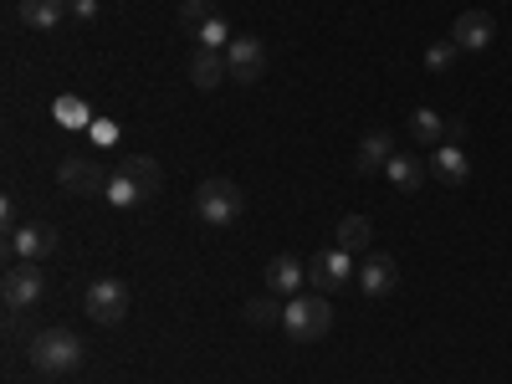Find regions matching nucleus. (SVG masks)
<instances>
[{"instance_id": "1", "label": "nucleus", "mask_w": 512, "mask_h": 384, "mask_svg": "<svg viewBox=\"0 0 512 384\" xmlns=\"http://www.w3.org/2000/svg\"><path fill=\"white\" fill-rule=\"evenodd\" d=\"M328 328H333V308H328L323 292H297V297H287L282 333L292 338V344H318Z\"/></svg>"}, {"instance_id": "2", "label": "nucleus", "mask_w": 512, "mask_h": 384, "mask_svg": "<svg viewBox=\"0 0 512 384\" xmlns=\"http://www.w3.org/2000/svg\"><path fill=\"white\" fill-rule=\"evenodd\" d=\"M82 364V338L72 328H41L31 338V369L41 374H72Z\"/></svg>"}, {"instance_id": "3", "label": "nucleus", "mask_w": 512, "mask_h": 384, "mask_svg": "<svg viewBox=\"0 0 512 384\" xmlns=\"http://www.w3.org/2000/svg\"><path fill=\"white\" fill-rule=\"evenodd\" d=\"M241 190H236V180H205L200 190H195V216L205 221V226H231L236 216H241Z\"/></svg>"}, {"instance_id": "4", "label": "nucleus", "mask_w": 512, "mask_h": 384, "mask_svg": "<svg viewBox=\"0 0 512 384\" xmlns=\"http://www.w3.org/2000/svg\"><path fill=\"white\" fill-rule=\"evenodd\" d=\"M82 308H88L93 323H123L128 318V287L118 277H98L88 287V297H82Z\"/></svg>"}, {"instance_id": "5", "label": "nucleus", "mask_w": 512, "mask_h": 384, "mask_svg": "<svg viewBox=\"0 0 512 384\" xmlns=\"http://www.w3.org/2000/svg\"><path fill=\"white\" fill-rule=\"evenodd\" d=\"M0 292H6V313H26V308L41 303V292H47V277L36 272V262H21V267L6 272Z\"/></svg>"}, {"instance_id": "6", "label": "nucleus", "mask_w": 512, "mask_h": 384, "mask_svg": "<svg viewBox=\"0 0 512 384\" xmlns=\"http://www.w3.org/2000/svg\"><path fill=\"white\" fill-rule=\"evenodd\" d=\"M226 62H231V77L236 82H256L267 72V41L262 36H236L226 47Z\"/></svg>"}, {"instance_id": "7", "label": "nucleus", "mask_w": 512, "mask_h": 384, "mask_svg": "<svg viewBox=\"0 0 512 384\" xmlns=\"http://www.w3.org/2000/svg\"><path fill=\"white\" fill-rule=\"evenodd\" d=\"M349 277H354V256L338 251V246H333V251H318L313 262H308V282H313L318 292H338Z\"/></svg>"}, {"instance_id": "8", "label": "nucleus", "mask_w": 512, "mask_h": 384, "mask_svg": "<svg viewBox=\"0 0 512 384\" xmlns=\"http://www.w3.org/2000/svg\"><path fill=\"white\" fill-rule=\"evenodd\" d=\"M492 36H497V21H492L487 11H461V16L451 21V41H456L461 52H487Z\"/></svg>"}, {"instance_id": "9", "label": "nucleus", "mask_w": 512, "mask_h": 384, "mask_svg": "<svg viewBox=\"0 0 512 384\" xmlns=\"http://www.w3.org/2000/svg\"><path fill=\"white\" fill-rule=\"evenodd\" d=\"M6 251L11 256H21V262H41V256H52L57 251V231L52 226H16L11 236H6Z\"/></svg>"}, {"instance_id": "10", "label": "nucleus", "mask_w": 512, "mask_h": 384, "mask_svg": "<svg viewBox=\"0 0 512 384\" xmlns=\"http://www.w3.org/2000/svg\"><path fill=\"white\" fill-rule=\"evenodd\" d=\"M425 164H431V175H436L441 185H451V190H461L466 180H472V159H466L461 144H436Z\"/></svg>"}, {"instance_id": "11", "label": "nucleus", "mask_w": 512, "mask_h": 384, "mask_svg": "<svg viewBox=\"0 0 512 384\" xmlns=\"http://www.w3.org/2000/svg\"><path fill=\"white\" fill-rule=\"evenodd\" d=\"M400 287V262L395 256H369V262L359 267V292L364 297H390Z\"/></svg>"}, {"instance_id": "12", "label": "nucleus", "mask_w": 512, "mask_h": 384, "mask_svg": "<svg viewBox=\"0 0 512 384\" xmlns=\"http://www.w3.org/2000/svg\"><path fill=\"white\" fill-rule=\"evenodd\" d=\"M57 180L67 185V190H77V195H93V190H103L108 185V175L88 159V154H72V159H62L57 164Z\"/></svg>"}, {"instance_id": "13", "label": "nucleus", "mask_w": 512, "mask_h": 384, "mask_svg": "<svg viewBox=\"0 0 512 384\" xmlns=\"http://www.w3.org/2000/svg\"><path fill=\"white\" fill-rule=\"evenodd\" d=\"M303 282H308V267L297 262V256H272L267 262V287H272V297H297L303 292Z\"/></svg>"}, {"instance_id": "14", "label": "nucleus", "mask_w": 512, "mask_h": 384, "mask_svg": "<svg viewBox=\"0 0 512 384\" xmlns=\"http://www.w3.org/2000/svg\"><path fill=\"white\" fill-rule=\"evenodd\" d=\"M231 77V62H226V52H210V47H195V57H190V82L195 88H221V82Z\"/></svg>"}, {"instance_id": "15", "label": "nucleus", "mask_w": 512, "mask_h": 384, "mask_svg": "<svg viewBox=\"0 0 512 384\" xmlns=\"http://www.w3.org/2000/svg\"><path fill=\"white\" fill-rule=\"evenodd\" d=\"M395 154H400V149H395V139L384 134V128H374V134H364V139H359L354 169H359V175H374V169H384V164H390Z\"/></svg>"}, {"instance_id": "16", "label": "nucleus", "mask_w": 512, "mask_h": 384, "mask_svg": "<svg viewBox=\"0 0 512 384\" xmlns=\"http://www.w3.org/2000/svg\"><path fill=\"white\" fill-rule=\"evenodd\" d=\"M384 175H390V185H395L400 195H415V190L425 185V175H431V164H420L415 154H395L390 164H384Z\"/></svg>"}, {"instance_id": "17", "label": "nucleus", "mask_w": 512, "mask_h": 384, "mask_svg": "<svg viewBox=\"0 0 512 384\" xmlns=\"http://www.w3.org/2000/svg\"><path fill=\"white\" fill-rule=\"evenodd\" d=\"M67 16V0H21V21L31 31H57Z\"/></svg>"}, {"instance_id": "18", "label": "nucleus", "mask_w": 512, "mask_h": 384, "mask_svg": "<svg viewBox=\"0 0 512 384\" xmlns=\"http://www.w3.org/2000/svg\"><path fill=\"white\" fill-rule=\"evenodd\" d=\"M410 139H415L420 149H436V144L446 139V118H441L436 108H415V113H410Z\"/></svg>"}, {"instance_id": "19", "label": "nucleus", "mask_w": 512, "mask_h": 384, "mask_svg": "<svg viewBox=\"0 0 512 384\" xmlns=\"http://www.w3.org/2000/svg\"><path fill=\"white\" fill-rule=\"evenodd\" d=\"M118 169H123V175H128V180H134V185H139L144 195H154V190L164 185V175H159V164H154L149 154H128V159H123Z\"/></svg>"}, {"instance_id": "20", "label": "nucleus", "mask_w": 512, "mask_h": 384, "mask_svg": "<svg viewBox=\"0 0 512 384\" xmlns=\"http://www.w3.org/2000/svg\"><path fill=\"white\" fill-rule=\"evenodd\" d=\"M103 195H108V205H113V210H134L139 200H149V195H144V190H139L134 180H128V175H123V169H113V175H108V185H103Z\"/></svg>"}, {"instance_id": "21", "label": "nucleus", "mask_w": 512, "mask_h": 384, "mask_svg": "<svg viewBox=\"0 0 512 384\" xmlns=\"http://www.w3.org/2000/svg\"><path fill=\"white\" fill-rule=\"evenodd\" d=\"M333 236H338V251H349V256H354V251H364V246L374 241V226H369L364 216H344Z\"/></svg>"}, {"instance_id": "22", "label": "nucleus", "mask_w": 512, "mask_h": 384, "mask_svg": "<svg viewBox=\"0 0 512 384\" xmlns=\"http://www.w3.org/2000/svg\"><path fill=\"white\" fill-rule=\"evenodd\" d=\"M52 118H57L62 128H93V108L82 103V98H72V93H62V98L52 103Z\"/></svg>"}, {"instance_id": "23", "label": "nucleus", "mask_w": 512, "mask_h": 384, "mask_svg": "<svg viewBox=\"0 0 512 384\" xmlns=\"http://www.w3.org/2000/svg\"><path fill=\"white\" fill-rule=\"evenodd\" d=\"M231 26H226V16H210L205 26H195V47H210V52H226L231 47Z\"/></svg>"}, {"instance_id": "24", "label": "nucleus", "mask_w": 512, "mask_h": 384, "mask_svg": "<svg viewBox=\"0 0 512 384\" xmlns=\"http://www.w3.org/2000/svg\"><path fill=\"white\" fill-rule=\"evenodd\" d=\"M456 57H461V47H456L451 36H446V41H436V47H425V67H431V72H451V67H456Z\"/></svg>"}, {"instance_id": "25", "label": "nucleus", "mask_w": 512, "mask_h": 384, "mask_svg": "<svg viewBox=\"0 0 512 384\" xmlns=\"http://www.w3.org/2000/svg\"><path fill=\"white\" fill-rule=\"evenodd\" d=\"M246 318H251L256 328H272V323H282L277 297H256V303H246Z\"/></svg>"}, {"instance_id": "26", "label": "nucleus", "mask_w": 512, "mask_h": 384, "mask_svg": "<svg viewBox=\"0 0 512 384\" xmlns=\"http://www.w3.org/2000/svg\"><path fill=\"white\" fill-rule=\"evenodd\" d=\"M210 16H221V11H216V0H185V6H180V21H185L190 31H195V26H205Z\"/></svg>"}, {"instance_id": "27", "label": "nucleus", "mask_w": 512, "mask_h": 384, "mask_svg": "<svg viewBox=\"0 0 512 384\" xmlns=\"http://www.w3.org/2000/svg\"><path fill=\"white\" fill-rule=\"evenodd\" d=\"M88 134H93V144H103V149H108V144H118V139H123V128H118L113 118H93Z\"/></svg>"}, {"instance_id": "28", "label": "nucleus", "mask_w": 512, "mask_h": 384, "mask_svg": "<svg viewBox=\"0 0 512 384\" xmlns=\"http://www.w3.org/2000/svg\"><path fill=\"white\" fill-rule=\"evenodd\" d=\"M67 11H72L77 21H93V16H98V0H67Z\"/></svg>"}]
</instances>
